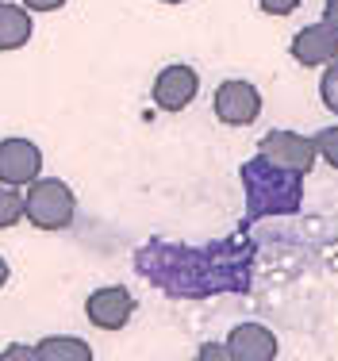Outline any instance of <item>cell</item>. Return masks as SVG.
<instances>
[{"mask_svg": "<svg viewBox=\"0 0 338 361\" xmlns=\"http://www.w3.org/2000/svg\"><path fill=\"white\" fill-rule=\"evenodd\" d=\"M242 185H246L250 216H284L300 208V173L273 166L270 158H254L242 166Z\"/></svg>", "mask_w": 338, "mask_h": 361, "instance_id": "obj_1", "label": "cell"}, {"mask_svg": "<svg viewBox=\"0 0 338 361\" xmlns=\"http://www.w3.org/2000/svg\"><path fill=\"white\" fill-rule=\"evenodd\" d=\"M23 204H28V219L39 231H62L73 223V212H77V200L69 192V185L58 177L31 180L28 192H23Z\"/></svg>", "mask_w": 338, "mask_h": 361, "instance_id": "obj_2", "label": "cell"}, {"mask_svg": "<svg viewBox=\"0 0 338 361\" xmlns=\"http://www.w3.org/2000/svg\"><path fill=\"white\" fill-rule=\"evenodd\" d=\"M262 158H270L273 166L289 169V173H300L304 177L319 158V146L315 139L308 135H296V131H270L262 139Z\"/></svg>", "mask_w": 338, "mask_h": 361, "instance_id": "obj_3", "label": "cell"}, {"mask_svg": "<svg viewBox=\"0 0 338 361\" xmlns=\"http://www.w3.org/2000/svg\"><path fill=\"white\" fill-rule=\"evenodd\" d=\"M262 111V92L250 81H223L215 89V116L231 127H246Z\"/></svg>", "mask_w": 338, "mask_h": 361, "instance_id": "obj_4", "label": "cell"}, {"mask_svg": "<svg viewBox=\"0 0 338 361\" xmlns=\"http://www.w3.org/2000/svg\"><path fill=\"white\" fill-rule=\"evenodd\" d=\"M39 169H42V154L35 142H28V139L0 142V185L23 188L31 180H39Z\"/></svg>", "mask_w": 338, "mask_h": 361, "instance_id": "obj_5", "label": "cell"}, {"mask_svg": "<svg viewBox=\"0 0 338 361\" xmlns=\"http://www.w3.org/2000/svg\"><path fill=\"white\" fill-rule=\"evenodd\" d=\"M131 312H135V296L123 285L97 288L85 300V315H89V323L100 326V331H119V326H127Z\"/></svg>", "mask_w": 338, "mask_h": 361, "instance_id": "obj_6", "label": "cell"}, {"mask_svg": "<svg viewBox=\"0 0 338 361\" xmlns=\"http://www.w3.org/2000/svg\"><path fill=\"white\" fill-rule=\"evenodd\" d=\"M196 89H200L196 70H188V66H166V70L158 73V81H154V100L166 111H181V108L193 104Z\"/></svg>", "mask_w": 338, "mask_h": 361, "instance_id": "obj_7", "label": "cell"}, {"mask_svg": "<svg viewBox=\"0 0 338 361\" xmlns=\"http://www.w3.org/2000/svg\"><path fill=\"white\" fill-rule=\"evenodd\" d=\"M292 58L300 66H327L338 58V31L331 23H311L292 39Z\"/></svg>", "mask_w": 338, "mask_h": 361, "instance_id": "obj_8", "label": "cell"}, {"mask_svg": "<svg viewBox=\"0 0 338 361\" xmlns=\"http://www.w3.org/2000/svg\"><path fill=\"white\" fill-rule=\"evenodd\" d=\"M235 361H273L277 357V334L262 323H239L227 338Z\"/></svg>", "mask_w": 338, "mask_h": 361, "instance_id": "obj_9", "label": "cell"}, {"mask_svg": "<svg viewBox=\"0 0 338 361\" xmlns=\"http://www.w3.org/2000/svg\"><path fill=\"white\" fill-rule=\"evenodd\" d=\"M31 39V16L20 4H0V50H20Z\"/></svg>", "mask_w": 338, "mask_h": 361, "instance_id": "obj_10", "label": "cell"}, {"mask_svg": "<svg viewBox=\"0 0 338 361\" xmlns=\"http://www.w3.org/2000/svg\"><path fill=\"white\" fill-rule=\"evenodd\" d=\"M42 361H92L89 342L73 338V334H50V338L39 342Z\"/></svg>", "mask_w": 338, "mask_h": 361, "instance_id": "obj_11", "label": "cell"}, {"mask_svg": "<svg viewBox=\"0 0 338 361\" xmlns=\"http://www.w3.org/2000/svg\"><path fill=\"white\" fill-rule=\"evenodd\" d=\"M20 216H28V204H23V196L16 192L12 185H4V188H0V227L20 223Z\"/></svg>", "mask_w": 338, "mask_h": 361, "instance_id": "obj_12", "label": "cell"}, {"mask_svg": "<svg viewBox=\"0 0 338 361\" xmlns=\"http://www.w3.org/2000/svg\"><path fill=\"white\" fill-rule=\"evenodd\" d=\"M319 92H323V104L338 116V58H334L331 66H327L323 81H319Z\"/></svg>", "mask_w": 338, "mask_h": 361, "instance_id": "obj_13", "label": "cell"}, {"mask_svg": "<svg viewBox=\"0 0 338 361\" xmlns=\"http://www.w3.org/2000/svg\"><path fill=\"white\" fill-rule=\"evenodd\" d=\"M315 146H319V158L331 161L338 169V127H323V131L315 135Z\"/></svg>", "mask_w": 338, "mask_h": 361, "instance_id": "obj_14", "label": "cell"}, {"mask_svg": "<svg viewBox=\"0 0 338 361\" xmlns=\"http://www.w3.org/2000/svg\"><path fill=\"white\" fill-rule=\"evenodd\" d=\"M0 361H42V354H39V346H20V342H16V346H8V350H0Z\"/></svg>", "mask_w": 338, "mask_h": 361, "instance_id": "obj_15", "label": "cell"}, {"mask_svg": "<svg viewBox=\"0 0 338 361\" xmlns=\"http://www.w3.org/2000/svg\"><path fill=\"white\" fill-rule=\"evenodd\" d=\"M196 361H235V354H231V346H219V342H207V346H200V354H196Z\"/></svg>", "mask_w": 338, "mask_h": 361, "instance_id": "obj_16", "label": "cell"}, {"mask_svg": "<svg viewBox=\"0 0 338 361\" xmlns=\"http://www.w3.org/2000/svg\"><path fill=\"white\" fill-rule=\"evenodd\" d=\"M258 4H262L270 16H289V12H296L300 0H258Z\"/></svg>", "mask_w": 338, "mask_h": 361, "instance_id": "obj_17", "label": "cell"}, {"mask_svg": "<svg viewBox=\"0 0 338 361\" xmlns=\"http://www.w3.org/2000/svg\"><path fill=\"white\" fill-rule=\"evenodd\" d=\"M23 4H28L31 12H54V8H62L66 0H23Z\"/></svg>", "mask_w": 338, "mask_h": 361, "instance_id": "obj_18", "label": "cell"}, {"mask_svg": "<svg viewBox=\"0 0 338 361\" xmlns=\"http://www.w3.org/2000/svg\"><path fill=\"white\" fill-rule=\"evenodd\" d=\"M323 23H331V27L338 31V0H327L323 4Z\"/></svg>", "mask_w": 338, "mask_h": 361, "instance_id": "obj_19", "label": "cell"}, {"mask_svg": "<svg viewBox=\"0 0 338 361\" xmlns=\"http://www.w3.org/2000/svg\"><path fill=\"white\" fill-rule=\"evenodd\" d=\"M4 281H8V265H4V257H0V288H4Z\"/></svg>", "mask_w": 338, "mask_h": 361, "instance_id": "obj_20", "label": "cell"}, {"mask_svg": "<svg viewBox=\"0 0 338 361\" xmlns=\"http://www.w3.org/2000/svg\"><path fill=\"white\" fill-rule=\"evenodd\" d=\"M166 4H181V0H166Z\"/></svg>", "mask_w": 338, "mask_h": 361, "instance_id": "obj_21", "label": "cell"}, {"mask_svg": "<svg viewBox=\"0 0 338 361\" xmlns=\"http://www.w3.org/2000/svg\"><path fill=\"white\" fill-rule=\"evenodd\" d=\"M0 4H4V0H0Z\"/></svg>", "mask_w": 338, "mask_h": 361, "instance_id": "obj_22", "label": "cell"}]
</instances>
